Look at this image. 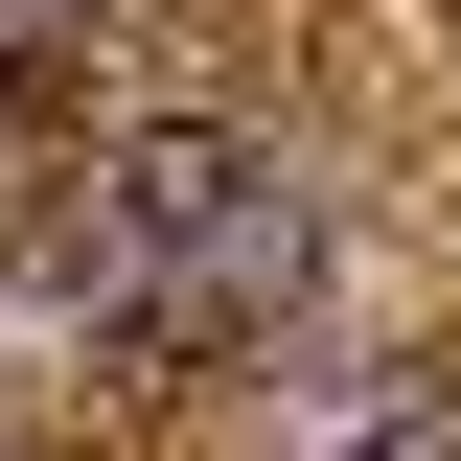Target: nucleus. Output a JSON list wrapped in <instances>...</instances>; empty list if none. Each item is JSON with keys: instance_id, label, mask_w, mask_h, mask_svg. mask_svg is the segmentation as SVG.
Here are the masks:
<instances>
[{"instance_id": "obj_1", "label": "nucleus", "mask_w": 461, "mask_h": 461, "mask_svg": "<svg viewBox=\"0 0 461 461\" xmlns=\"http://www.w3.org/2000/svg\"><path fill=\"white\" fill-rule=\"evenodd\" d=\"M47 277L93 323H139V346H230V323L300 300V185L230 115H139V139H93L47 185Z\"/></svg>"}, {"instance_id": "obj_2", "label": "nucleus", "mask_w": 461, "mask_h": 461, "mask_svg": "<svg viewBox=\"0 0 461 461\" xmlns=\"http://www.w3.org/2000/svg\"><path fill=\"white\" fill-rule=\"evenodd\" d=\"M323 461H461V415H438V393H346V438H323Z\"/></svg>"}, {"instance_id": "obj_3", "label": "nucleus", "mask_w": 461, "mask_h": 461, "mask_svg": "<svg viewBox=\"0 0 461 461\" xmlns=\"http://www.w3.org/2000/svg\"><path fill=\"white\" fill-rule=\"evenodd\" d=\"M47 47H93V0H0V69H47Z\"/></svg>"}, {"instance_id": "obj_4", "label": "nucleus", "mask_w": 461, "mask_h": 461, "mask_svg": "<svg viewBox=\"0 0 461 461\" xmlns=\"http://www.w3.org/2000/svg\"><path fill=\"white\" fill-rule=\"evenodd\" d=\"M0 93H23V69H0Z\"/></svg>"}]
</instances>
